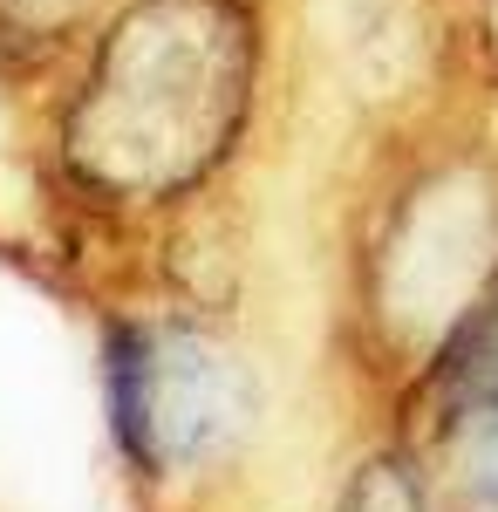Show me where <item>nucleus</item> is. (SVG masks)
Listing matches in <instances>:
<instances>
[{
  "label": "nucleus",
  "instance_id": "f257e3e1",
  "mask_svg": "<svg viewBox=\"0 0 498 512\" xmlns=\"http://www.w3.org/2000/svg\"><path fill=\"white\" fill-rule=\"evenodd\" d=\"M260 76V0H116L55 123L62 164L110 205L185 198L246 144Z\"/></svg>",
  "mask_w": 498,
  "mask_h": 512
},
{
  "label": "nucleus",
  "instance_id": "20e7f679",
  "mask_svg": "<svg viewBox=\"0 0 498 512\" xmlns=\"http://www.w3.org/2000/svg\"><path fill=\"white\" fill-rule=\"evenodd\" d=\"M451 417H498V274L437 342V424Z\"/></svg>",
  "mask_w": 498,
  "mask_h": 512
},
{
  "label": "nucleus",
  "instance_id": "39448f33",
  "mask_svg": "<svg viewBox=\"0 0 498 512\" xmlns=\"http://www.w3.org/2000/svg\"><path fill=\"white\" fill-rule=\"evenodd\" d=\"M110 0H0V55L7 62H55L96 35Z\"/></svg>",
  "mask_w": 498,
  "mask_h": 512
},
{
  "label": "nucleus",
  "instance_id": "f03ea898",
  "mask_svg": "<svg viewBox=\"0 0 498 512\" xmlns=\"http://www.w3.org/2000/svg\"><path fill=\"white\" fill-rule=\"evenodd\" d=\"M376 308L403 342H444L464 308L498 274V178L485 158L451 151L423 164L417 178L383 205V226L369 246Z\"/></svg>",
  "mask_w": 498,
  "mask_h": 512
},
{
  "label": "nucleus",
  "instance_id": "7ed1b4c3",
  "mask_svg": "<svg viewBox=\"0 0 498 512\" xmlns=\"http://www.w3.org/2000/svg\"><path fill=\"white\" fill-rule=\"evenodd\" d=\"M110 431L137 472H198L226 458L253 417V383L219 342L178 321H116L103 342Z\"/></svg>",
  "mask_w": 498,
  "mask_h": 512
},
{
  "label": "nucleus",
  "instance_id": "423d86ee",
  "mask_svg": "<svg viewBox=\"0 0 498 512\" xmlns=\"http://www.w3.org/2000/svg\"><path fill=\"white\" fill-rule=\"evenodd\" d=\"M335 512H430V492H423L410 458H369L362 472L348 478Z\"/></svg>",
  "mask_w": 498,
  "mask_h": 512
}]
</instances>
